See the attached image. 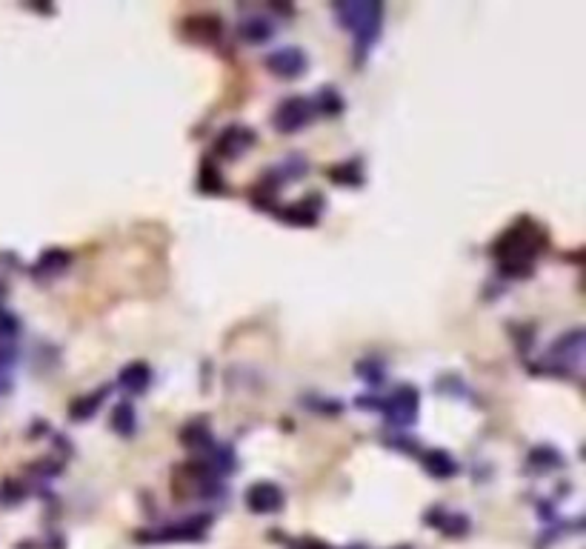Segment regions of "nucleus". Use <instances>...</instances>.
I'll return each mask as SVG.
<instances>
[{"mask_svg":"<svg viewBox=\"0 0 586 549\" xmlns=\"http://www.w3.org/2000/svg\"><path fill=\"white\" fill-rule=\"evenodd\" d=\"M283 489L272 480H257L247 489V506L257 515H272V512H281L283 510Z\"/></svg>","mask_w":586,"mask_h":549,"instance_id":"6","label":"nucleus"},{"mask_svg":"<svg viewBox=\"0 0 586 549\" xmlns=\"http://www.w3.org/2000/svg\"><path fill=\"white\" fill-rule=\"evenodd\" d=\"M118 381L126 392L141 395V392H146L149 383H152V369H149L143 361H134V364H126L124 369H120Z\"/></svg>","mask_w":586,"mask_h":549,"instance_id":"10","label":"nucleus"},{"mask_svg":"<svg viewBox=\"0 0 586 549\" xmlns=\"http://www.w3.org/2000/svg\"><path fill=\"white\" fill-rule=\"evenodd\" d=\"M264 63H266V69H269L272 75H278V78H289V80L301 78V75L306 72V66H309L306 52H304V49H297V46H283V49L269 52Z\"/></svg>","mask_w":586,"mask_h":549,"instance_id":"5","label":"nucleus"},{"mask_svg":"<svg viewBox=\"0 0 586 549\" xmlns=\"http://www.w3.org/2000/svg\"><path fill=\"white\" fill-rule=\"evenodd\" d=\"M272 32H275V26H272L269 18H249L240 23V35L252 40V44H261V40L272 37Z\"/></svg>","mask_w":586,"mask_h":549,"instance_id":"13","label":"nucleus"},{"mask_svg":"<svg viewBox=\"0 0 586 549\" xmlns=\"http://www.w3.org/2000/svg\"><path fill=\"white\" fill-rule=\"evenodd\" d=\"M541 243H543V232L538 226L526 229V221H521L492 246V255H498L503 272L517 274L533 266L535 255L541 252Z\"/></svg>","mask_w":586,"mask_h":549,"instance_id":"1","label":"nucleus"},{"mask_svg":"<svg viewBox=\"0 0 586 549\" xmlns=\"http://www.w3.org/2000/svg\"><path fill=\"white\" fill-rule=\"evenodd\" d=\"M12 332H18V318L0 309V335H12Z\"/></svg>","mask_w":586,"mask_h":549,"instance_id":"18","label":"nucleus"},{"mask_svg":"<svg viewBox=\"0 0 586 549\" xmlns=\"http://www.w3.org/2000/svg\"><path fill=\"white\" fill-rule=\"evenodd\" d=\"M312 106H318L323 115H338L340 109H344V101H340V94H338V89H321V94H318V103H312Z\"/></svg>","mask_w":586,"mask_h":549,"instance_id":"17","label":"nucleus"},{"mask_svg":"<svg viewBox=\"0 0 586 549\" xmlns=\"http://www.w3.org/2000/svg\"><path fill=\"white\" fill-rule=\"evenodd\" d=\"M312 198L301 201V203H292V209L281 212V217L286 224H297V226H309L318 221V206H309Z\"/></svg>","mask_w":586,"mask_h":549,"instance_id":"12","label":"nucleus"},{"mask_svg":"<svg viewBox=\"0 0 586 549\" xmlns=\"http://www.w3.org/2000/svg\"><path fill=\"white\" fill-rule=\"evenodd\" d=\"M252 143H255V132L249 127L235 123V127L224 129V135L217 137V152H221L224 158H238L240 152H247Z\"/></svg>","mask_w":586,"mask_h":549,"instance_id":"7","label":"nucleus"},{"mask_svg":"<svg viewBox=\"0 0 586 549\" xmlns=\"http://www.w3.org/2000/svg\"><path fill=\"white\" fill-rule=\"evenodd\" d=\"M312 112H315L312 101L297 98V94H295V98H286V101L275 109V115H272V123H275L278 132L289 135V132L304 129L306 123L312 120Z\"/></svg>","mask_w":586,"mask_h":549,"instance_id":"4","label":"nucleus"},{"mask_svg":"<svg viewBox=\"0 0 586 549\" xmlns=\"http://www.w3.org/2000/svg\"><path fill=\"white\" fill-rule=\"evenodd\" d=\"M418 406H420V397H418V389L412 383H406V387H398L395 389L380 409H384V415L392 421V423H401V427H409L415 418H418Z\"/></svg>","mask_w":586,"mask_h":549,"instance_id":"3","label":"nucleus"},{"mask_svg":"<svg viewBox=\"0 0 586 549\" xmlns=\"http://www.w3.org/2000/svg\"><path fill=\"white\" fill-rule=\"evenodd\" d=\"M106 392H109V387H101L94 395H89V397H80L77 404H72V421H84V418H92L94 415V409L101 406V401L106 397Z\"/></svg>","mask_w":586,"mask_h":549,"instance_id":"14","label":"nucleus"},{"mask_svg":"<svg viewBox=\"0 0 586 549\" xmlns=\"http://www.w3.org/2000/svg\"><path fill=\"white\" fill-rule=\"evenodd\" d=\"M432 520H438V529L446 532V535H463L469 529V520L463 515H452V512H441V515H429Z\"/></svg>","mask_w":586,"mask_h":549,"instance_id":"16","label":"nucleus"},{"mask_svg":"<svg viewBox=\"0 0 586 549\" xmlns=\"http://www.w3.org/2000/svg\"><path fill=\"white\" fill-rule=\"evenodd\" d=\"M335 15L346 29L355 32V40L361 52L372 49V44L380 35V20H384V6L380 4H338Z\"/></svg>","mask_w":586,"mask_h":549,"instance_id":"2","label":"nucleus"},{"mask_svg":"<svg viewBox=\"0 0 586 549\" xmlns=\"http://www.w3.org/2000/svg\"><path fill=\"white\" fill-rule=\"evenodd\" d=\"M420 463H424V470L432 478H438V480H449V478L458 475V461L449 455L446 449H429V452H424Z\"/></svg>","mask_w":586,"mask_h":549,"instance_id":"9","label":"nucleus"},{"mask_svg":"<svg viewBox=\"0 0 586 549\" xmlns=\"http://www.w3.org/2000/svg\"><path fill=\"white\" fill-rule=\"evenodd\" d=\"M0 295H4V286H0Z\"/></svg>","mask_w":586,"mask_h":549,"instance_id":"19","label":"nucleus"},{"mask_svg":"<svg viewBox=\"0 0 586 549\" xmlns=\"http://www.w3.org/2000/svg\"><path fill=\"white\" fill-rule=\"evenodd\" d=\"M209 515H200V518H189V520H181V524H172L163 532L155 535V541H198L203 532H207V524H209Z\"/></svg>","mask_w":586,"mask_h":549,"instance_id":"8","label":"nucleus"},{"mask_svg":"<svg viewBox=\"0 0 586 549\" xmlns=\"http://www.w3.org/2000/svg\"><path fill=\"white\" fill-rule=\"evenodd\" d=\"M109 421H112V430L118 435H132L134 432V409H132V404H118Z\"/></svg>","mask_w":586,"mask_h":549,"instance_id":"15","label":"nucleus"},{"mask_svg":"<svg viewBox=\"0 0 586 549\" xmlns=\"http://www.w3.org/2000/svg\"><path fill=\"white\" fill-rule=\"evenodd\" d=\"M69 260H72V255L66 252V250H46L44 255H40V260L35 264V278L40 274V278H46V274H61V269H66L69 266Z\"/></svg>","mask_w":586,"mask_h":549,"instance_id":"11","label":"nucleus"}]
</instances>
